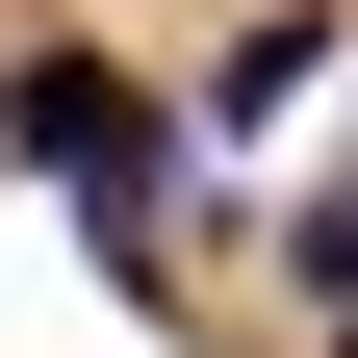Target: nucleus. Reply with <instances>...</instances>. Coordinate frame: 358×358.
<instances>
[{"mask_svg":"<svg viewBox=\"0 0 358 358\" xmlns=\"http://www.w3.org/2000/svg\"><path fill=\"white\" fill-rule=\"evenodd\" d=\"M0 154H26L77 231L154 282V205H179V128H154V77H103V52H26V77H0Z\"/></svg>","mask_w":358,"mask_h":358,"instance_id":"1","label":"nucleus"},{"mask_svg":"<svg viewBox=\"0 0 358 358\" xmlns=\"http://www.w3.org/2000/svg\"><path fill=\"white\" fill-rule=\"evenodd\" d=\"M307 77H333V0H282V26H231V77H205V128H282Z\"/></svg>","mask_w":358,"mask_h":358,"instance_id":"2","label":"nucleus"},{"mask_svg":"<svg viewBox=\"0 0 358 358\" xmlns=\"http://www.w3.org/2000/svg\"><path fill=\"white\" fill-rule=\"evenodd\" d=\"M282 282H307V307H333V333H358V154H333V179H307V205H282Z\"/></svg>","mask_w":358,"mask_h":358,"instance_id":"3","label":"nucleus"}]
</instances>
